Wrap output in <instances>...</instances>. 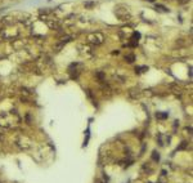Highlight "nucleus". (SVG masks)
Segmentation results:
<instances>
[{
  "label": "nucleus",
  "instance_id": "1",
  "mask_svg": "<svg viewBox=\"0 0 193 183\" xmlns=\"http://www.w3.org/2000/svg\"><path fill=\"white\" fill-rule=\"evenodd\" d=\"M103 40H104V36L100 32H93L87 36V41L91 43L93 45H100L103 43Z\"/></svg>",
  "mask_w": 193,
  "mask_h": 183
},
{
  "label": "nucleus",
  "instance_id": "2",
  "mask_svg": "<svg viewBox=\"0 0 193 183\" xmlns=\"http://www.w3.org/2000/svg\"><path fill=\"white\" fill-rule=\"evenodd\" d=\"M116 15H117L118 18H120L121 21H128V19H130V12L128 10V8H125L124 7V10L121 12L120 9H116Z\"/></svg>",
  "mask_w": 193,
  "mask_h": 183
},
{
  "label": "nucleus",
  "instance_id": "3",
  "mask_svg": "<svg viewBox=\"0 0 193 183\" xmlns=\"http://www.w3.org/2000/svg\"><path fill=\"white\" fill-rule=\"evenodd\" d=\"M156 117L160 119V120H164V119L169 117V113H167V112H157L156 113Z\"/></svg>",
  "mask_w": 193,
  "mask_h": 183
},
{
  "label": "nucleus",
  "instance_id": "4",
  "mask_svg": "<svg viewBox=\"0 0 193 183\" xmlns=\"http://www.w3.org/2000/svg\"><path fill=\"white\" fill-rule=\"evenodd\" d=\"M125 61L128 62V63H133V62L135 61V56H134V54H128V56H125Z\"/></svg>",
  "mask_w": 193,
  "mask_h": 183
},
{
  "label": "nucleus",
  "instance_id": "5",
  "mask_svg": "<svg viewBox=\"0 0 193 183\" xmlns=\"http://www.w3.org/2000/svg\"><path fill=\"white\" fill-rule=\"evenodd\" d=\"M152 160H153V161H158V160H160V154L157 151L152 152Z\"/></svg>",
  "mask_w": 193,
  "mask_h": 183
},
{
  "label": "nucleus",
  "instance_id": "6",
  "mask_svg": "<svg viewBox=\"0 0 193 183\" xmlns=\"http://www.w3.org/2000/svg\"><path fill=\"white\" fill-rule=\"evenodd\" d=\"M143 70H144V71H147V70H148V67H146V66L136 67V68H135V72H138V74H140V72H143Z\"/></svg>",
  "mask_w": 193,
  "mask_h": 183
},
{
  "label": "nucleus",
  "instance_id": "7",
  "mask_svg": "<svg viewBox=\"0 0 193 183\" xmlns=\"http://www.w3.org/2000/svg\"><path fill=\"white\" fill-rule=\"evenodd\" d=\"M157 8H160V9L164 10V12H169V9H167V8H165L164 5H158V4H157V5H156V9H157Z\"/></svg>",
  "mask_w": 193,
  "mask_h": 183
},
{
  "label": "nucleus",
  "instance_id": "8",
  "mask_svg": "<svg viewBox=\"0 0 193 183\" xmlns=\"http://www.w3.org/2000/svg\"><path fill=\"white\" fill-rule=\"evenodd\" d=\"M187 146H188V143H187V142H183V143L180 144L179 147H178V149H183V148H185Z\"/></svg>",
  "mask_w": 193,
  "mask_h": 183
},
{
  "label": "nucleus",
  "instance_id": "9",
  "mask_svg": "<svg viewBox=\"0 0 193 183\" xmlns=\"http://www.w3.org/2000/svg\"><path fill=\"white\" fill-rule=\"evenodd\" d=\"M94 5H95V3H91V1H87V3H85V7H86V8L94 7Z\"/></svg>",
  "mask_w": 193,
  "mask_h": 183
},
{
  "label": "nucleus",
  "instance_id": "10",
  "mask_svg": "<svg viewBox=\"0 0 193 183\" xmlns=\"http://www.w3.org/2000/svg\"><path fill=\"white\" fill-rule=\"evenodd\" d=\"M98 77H99V79H103V74H102V72H99V74H98Z\"/></svg>",
  "mask_w": 193,
  "mask_h": 183
},
{
  "label": "nucleus",
  "instance_id": "11",
  "mask_svg": "<svg viewBox=\"0 0 193 183\" xmlns=\"http://www.w3.org/2000/svg\"><path fill=\"white\" fill-rule=\"evenodd\" d=\"M148 1H154V0H148Z\"/></svg>",
  "mask_w": 193,
  "mask_h": 183
}]
</instances>
